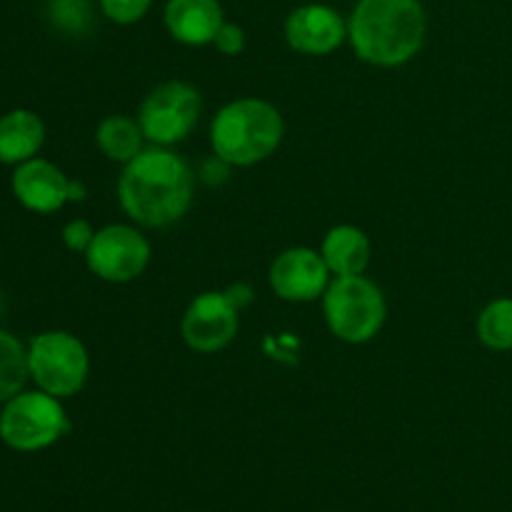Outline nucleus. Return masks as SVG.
Returning a JSON list of instances; mask_svg holds the SVG:
<instances>
[{
	"label": "nucleus",
	"mask_w": 512,
	"mask_h": 512,
	"mask_svg": "<svg viewBox=\"0 0 512 512\" xmlns=\"http://www.w3.org/2000/svg\"><path fill=\"white\" fill-rule=\"evenodd\" d=\"M428 15L420 0H358L348 20L355 55L375 68H400L423 50Z\"/></svg>",
	"instance_id": "nucleus-2"
},
{
	"label": "nucleus",
	"mask_w": 512,
	"mask_h": 512,
	"mask_svg": "<svg viewBox=\"0 0 512 512\" xmlns=\"http://www.w3.org/2000/svg\"><path fill=\"white\" fill-rule=\"evenodd\" d=\"M478 340L490 350H512V298H498L478 315Z\"/></svg>",
	"instance_id": "nucleus-18"
},
{
	"label": "nucleus",
	"mask_w": 512,
	"mask_h": 512,
	"mask_svg": "<svg viewBox=\"0 0 512 512\" xmlns=\"http://www.w3.org/2000/svg\"><path fill=\"white\" fill-rule=\"evenodd\" d=\"M200 113H203V100L198 90L185 80H168L145 95L138 123L148 145L173 148L193 133Z\"/></svg>",
	"instance_id": "nucleus-7"
},
{
	"label": "nucleus",
	"mask_w": 512,
	"mask_h": 512,
	"mask_svg": "<svg viewBox=\"0 0 512 512\" xmlns=\"http://www.w3.org/2000/svg\"><path fill=\"white\" fill-rule=\"evenodd\" d=\"M28 368L35 388L68 400L88 383L90 355L78 335L68 330H45L28 343Z\"/></svg>",
	"instance_id": "nucleus-5"
},
{
	"label": "nucleus",
	"mask_w": 512,
	"mask_h": 512,
	"mask_svg": "<svg viewBox=\"0 0 512 512\" xmlns=\"http://www.w3.org/2000/svg\"><path fill=\"white\" fill-rule=\"evenodd\" d=\"M330 280H333V273L320 250L305 248V245L283 250L268 270L270 290L285 303H313L323 298Z\"/></svg>",
	"instance_id": "nucleus-10"
},
{
	"label": "nucleus",
	"mask_w": 512,
	"mask_h": 512,
	"mask_svg": "<svg viewBox=\"0 0 512 512\" xmlns=\"http://www.w3.org/2000/svg\"><path fill=\"white\" fill-rule=\"evenodd\" d=\"M225 295H228L230 303H233L235 308L240 310V313H243V310L248 308V305L253 303V298H255L253 288H250L248 283H235V285H230V288L225 290Z\"/></svg>",
	"instance_id": "nucleus-24"
},
{
	"label": "nucleus",
	"mask_w": 512,
	"mask_h": 512,
	"mask_svg": "<svg viewBox=\"0 0 512 512\" xmlns=\"http://www.w3.org/2000/svg\"><path fill=\"white\" fill-rule=\"evenodd\" d=\"M150 240L145 238L138 225L113 223L95 230V238L85 253V263L95 278L105 283H133L148 270Z\"/></svg>",
	"instance_id": "nucleus-8"
},
{
	"label": "nucleus",
	"mask_w": 512,
	"mask_h": 512,
	"mask_svg": "<svg viewBox=\"0 0 512 512\" xmlns=\"http://www.w3.org/2000/svg\"><path fill=\"white\" fill-rule=\"evenodd\" d=\"M70 420L63 400L43 390H23L0 410V440L18 453H38L68 435Z\"/></svg>",
	"instance_id": "nucleus-6"
},
{
	"label": "nucleus",
	"mask_w": 512,
	"mask_h": 512,
	"mask_svg": "<svg viewBox=\"0 0 512 512\" xmlns=\"http://www.w3.org/2000/svg\"><path fill=\"white\" fill-rule=\"evenodd\" d=\"M95 238V228L83 218H75L70 220L68 225L63 228V243L65 248L73 250V253H88L90 243Z\"/></svg>",
	"instance_id": "nucleus-21"
},
{
	"label": "nucleus",
	"mask_w": 512,
	"mask_h": 512,
	"mask_svg": "<svg viewBox=\"0 0 512 512\" xmlns=\"http://www.w3.org/2000/svg\"><path fill=\"white\" fill-rule=\"evenodd\" d=\"M45 145V123L28 108H15L0 115V163L20 165L38 158Z\"/></svg>",
	"instance_id": "nucleus-14"
},
{
	"label": "nucleus",
	"mask_w": 512,
	"mask_h": 512,
	"mask_svg": "<svg viewBox=\"0 0 512 512\" xmlns=\"http://www.w3.org/2000/svg\"><path fill=\"white\" fill-rule=\"evenodd\" d=\"M240 328V310L230 303L225 290H208L193 298L180 320L185 345L200 355L225 350Z\"/></svg>",
	"instance_id": "nucleus-9"
},
{
	"label": "nucleus",
	"mask_w": 512,
	"mask_h": 512,
	"mask_svg": "<svg viewBox=\"0 0 512 512\" xmlns=\"http://www.w3.org/2000/svg\"><path fill=\"white\" fill-rule=\"evenodd\" d=\"M163 18L173 40L193 48L213 45L220 25L225 23L218 0H168Z\"/></svg>",
	"instance_id": "nucleus-13"
},
{
	"label": "nucleus",
	"mask_w": 512,
	"mask_h": 512,
	"mask_svg": "<svg viewBox=\"0 0 512 512\" xmlns=\"http://www.w3.org/2000/svg\"><path fill=\"white\" fill-rule=\"evenodd\" d=\"M0 313H3V295H0Z\"/></svg>",
	"instance_id": "nucleus-25"
},
{
	"label": "nucleus",
	"mask_w": 512,
	"mask_h": 512,
	"mask_svg": "<svg viewBox=\"0 0 512 512\" xmlns=\"http://www.w3.org/2000/svg\"><path fill=\"white\" fill-rule=\"evenodd\" d=\"M195 173L178 153L148 145L123 165L118 200L138 228L165 230L188 215L195 198Z\"/></svg>",
	"instance_id": "nucleus-1"
},
{
	"label": "nucleus",
	"mask_w": 512,
	"mask_h": 512,
	"mask_svg": "<svg viewBox=\"0 0 512 512\" xmlns=\"http://www.w3.org/2000/svg\"><path fill=\"white\" fill-rule=\"evenodd\" d=\"M230 168H233V165H230L228 160H223L220 155L213 153L210 158H205L203 163H200V170L195 178L203 185H208V188H218V185L228 183Z\"/></svg>",
	"instance_id": "nucleus-23"
},
{
	"label": "nucleus",
	"mask_w": 512,
	"mask_h": 512,
	"mask_svg": "<svg viewBox=\"0 0 512 512\" xmlns=\"http://www.w3.org/2000/svg\"><path fill=\"white\" fill-rule=\"evenodd\" d=\"M370 240L355 225H335L325 233L320 255L328 263L333 278H348V275H365L370 265Z\"/></svg>",
	"instance_id": "nucleus-15"
},
{
	"label": "nucleus",
	"mask_w": 512,
	"mask_h": 512,
	"mask_svg": "<svg viewBox=\"0 0 512 512\" xmlns=\"http://www.w3.org/2000/svg\"><path fill=\"white\" fill-rule=\"evenodd\" d=\"M285 40L295 53L330 55L348 40V20L330 5H300L285 20Z\"/></svg>",
	"instance_id": "nucleus-11"
},
{
	"label": "nucleus",
	"mask_w": 512,
	"mask_h": 512,
	"mask_svg": "<svg viewBox=\"0 0 512 512\" xmlns=\"http://www.w3.org/2000/svg\"><path fill=\"white\" fill-rule=\"evenodd\" d=\"M213 45L218 48V53L225 55V58H235V55H240L245 50V30L240 28L238 23H228V20H225V23L220 25L218 35H215Z\"/></svg>",
	"instance_id": "nucleus-22"
},
{
	"label": "nucleus",
	"mask_w": 512,
	"mask_h": 512,
	"mask_svg": "<svg viewBox=\"0 0 512 512\" xmlns=\"http://www.w3.org/2000/svg\"><path fill=\"white\" fill-rule=\"evenodd\" d=\"M100 10L108 20L118 25H133L148 15L153 0H98Z\"/></svg>",
	"instance_id": "nucleus-20"
},
{
	"label": "nucleus",
	"mask_w": 512,
	"mask_h": 512,
	"mask_svg": "<svg viewBox=\"0 0 512 512\" xmlns=\"http://www.w3.org/2000/svg\"><path fill=\"white\" fill-rule=\"evenodd\" d=\"M320 300L328 330L350 345H363L378 338L388 318L383 290L365 275L333 278Z\"/></svg>",
	"instance_id": "nucleus-4"
},
{
	"label": "nucleus",
	"mask_w": 512,
	"mask_h": 512,
	"mask_svg": "<svg viewBox=\"0 0 512 512\" xmlns=\"http://www.w3.org/2000/svg\"><path fill=\"white\" fill-rule=\"evenodd\" d=\"M285 123L273 103L238 98L225 103L210 123V148L233 168H250L280 148Z\"/></svg>",
	"instance_id": "nucleus-3"
},
{
	"label": "nucleus",
	"mask_w": 512,
	"mask_h": 512,
	"mask_svg": "<svg viewBox=\"0 0 512 512\" xmlns=\"http://www.w3.org/2000/svg\"><path fill=\"white\" fill-rule=\"evenodd\" d=\"M10 188L15 200L30 213L50 215L70 203V178L45 158H30L15 165Z\"/></svg>",
	"instance_id": "nucleus-12"
},
{
	"label": "nucleus",
	"mask_w": 512,
	"mask_h": 512,
	"mask_svg": "<svg viewBox=\"0 0 512 512\" xmlns=\"http://www.w3.org/2000/svg\"><path fill=\"white\" fill-rule=\"evenodd\" d=\"M28 380V345L20 343L8 330H0V405L23 393Z\"/></svg>",
	"instance_id": "nucleus-17"
},
{
	"label": "nucleus",
	"mask_w": 512,
	"mask_h": 512,
	"mask_svg": "<svg viewBox=\"0 0 512 512\" xmlns=\"http://www.w3.org/2000/svg\"><path fill=\"white\" fill-rule=\"evenodd\" d=\"M48 15L55 28L68 35L88 33L90 23H93L88 0H50Z\"/></svg>",
	"instance_id": "nucleus-19"
},
{
	"label": "nucleus",
	"mask_w": 512,
	"mask_h": 512,
	"mask_svg": "<svg viewBox=\"0 0 512 512\" xmlns=\"http://www.w3.org/2000/svg\"><path fill=\"white\" fill-rule=\"evenodd\" d=\"M145 143L148 140H145L138 118H130V115H105L95 128V145L113 163L128 165L148 148Z\"/></svg>",
	"instance_id": "nucleus-16"
}]
</instances>
